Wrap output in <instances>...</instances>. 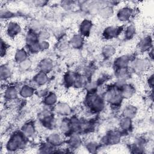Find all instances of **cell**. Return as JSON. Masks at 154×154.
<instances>
[{"label": "cell", "instance_id": "7402d4cb", "mask_svg": "<svg viewBox=\"0 0 154 154\" xmlns=\"http://www.w3.org/2000/svg\"><path fill=\"white\" fill-rule=\"evenodd\" d=\"M69 46L75 49H81L84 45V37L78 34L72 35L69 40Z\"/></svg>", "mask_w": 154, "mask_h": 154}, {"label": "cell", "instance_id": "ba28073f", "mask_svg": "<svg viewBox=\"0 0 154 154\" xmlns=\"http://www.w3.org/2000/svg\"><path fill=\"white\" fill-rule=\"evenodd\" d=\"M134 15V9L130 6L126 5L120 8L116 13L118 20L121 22L129 21Z\"/></svg>", "mask_w": 154, "mask_h": 154}, {"label": "cell", "instance_id": "5b68a950", "mask_svg": "<svg viewBox=\"0 0 154 154\" xmlns=\"http://www.w3.org/2000/svg\"><path fill=\"white\" fill-rule=\"evenodd\" d=\"M123 136L119 130H111L104 135L100 140V144L105 146H114L119 144Z\"/></svg>", "mask_w": 154, "mask_h": 154}, {"label": "cell", "instance_id": "6da1fadb", "mask_svg": "<svg viewBox=\"0 0 154 154\" xmlns=\"http://www.w3.org/2000/svg\"><path fill=\"white\" fill-rule=\"evenodd\" d=\"M84 104L88 112L91 114H97L105 109L106 103L102 94L96 92L86 93Z\"/></svg>", "mask_w": 154, "mask_h": 154}, {"label": "cell", "instance_id": "3957f363", "mask_svg": "<svg viewBox=\"0 0 154 154\" xmlns=\"http://www.w3.org/2000/svg\"><path fill=\"white\" fill-rule=\"evenodd\" d=\"M28 138L24 135L21 131L14 132L5 143V149L10 153L17 152L25 148Z\"/></svg>", "mask_w": 154, "mask_h": 154}, {"label": "cell", "instance_id": "8992f818", "mask_svg": "<svg viewBox=\"0 0 154 154\" xmlns=\"http://www.w3.org/2000/svg\"><path fill=\"white\" fill-rule=\"evenodd\" d=\"M124 28H125L123 26H107L102 31V37L106 40H110L116 38L123 33Z\"/></svg>", "mask_w": 154, "mask_h": 154}, {"label": "cell", "instance_id": "b9f144b4", "mask_svg": "<svg viewBox=\"0 0 154 154\" xmlns=\"http://www.w3.org/2000/svg\"><path fill=\"white\" fill-rule=\"evenodd\" d=\"M33 2L35 5H37L38 7H42V6L45 5L48 2L43 1H34Z\"/></svg>", "mask_w": 154, "mask_h": 154}, {"label": "cell", "instance_id": "d6986e66", "mask_svg": "<svg viewBox=\"0 0 154 154\" xmlns=\"http://www.w3.org/2000/svg\"><path fill=\"white\" fill-rule=\"evenodd\" d=\"M120 90L123 99H129L132 98L135 94L136 89L135 86L128 82L124 84L120 88Z\"/></svg>", "mask_w": 154, "mask_h": 154}, {"label": "cell", "instance_id": "d6a6232c", "mask_svg": "<svg viewBox=\"0 0 154 154\" xmlns=\"http://www.w3.org/2000/svg\"><path fill=\"white\" fill-rule=\"evenodd\" d=\"M137 33V29L134 25L129 24L126 26L123 30V34L124 35V38L126 40H130L132 39Z\"/></svg>", "mask_w": 154, "mask_h": 154}, {"label": "cell", "instance_id": "ab89813d", "mask_svg": "<svg viewBox=\"0 0 154 154\" xmlns=\"http://www.w3.org/2000/svg\"><path fill=\"white\" fill-rule=\"evenodd\" d=\"M148 73L147 74V76L146 78V82L147 85V87L149 88L152 89L153 86V73L152 72H147Z\"/></svg>", "mask_w": 154, "mask_h": 154}, {"label": "cell", "instance_id": "277c9868", "mask_svg": "<svg viewBox=\"0 0 154 154\" xmlns=\"http://www.w3.org/2000/svg\"><path fill=\"white\" fill-rule=\"evenodd\" d=\"M150 60L147 58H134L129 68L131 72L141 74L150 70Z\"/></svg>", "mask_w": 154, "mask_h": 154}, {"label": "cell", "instance_id": "9c48e42d", "mask_svg": "<svg viewBox=\"0 0 154 154\" xmlns=\"http://www.w3.org/2000/svg\"><path fill=\"white\" fill-rule=\"evenodd\" d=\"M134 58L129 54H123L116 57L113 61L115 69L129 68L130 63Z\"/></svg>", "mask_w": 154, "mask_h": 154}, {"label": "cell", "instance_id": "9a60e30c", "mask_svg": "<svg viewBox=\"0 0 154 154\" xmlns=\"http://www.w3.org/2000/svg\"><path fill=\"white\" fill-rule=\"evenodd\" d=\"M93 24L91 20L87 19H83L79 25V34L84 37H88L93 29Z\"/></svg>", "mask_w": 154, "mask_h": 154}, {"label": "cell", "instance_id": "60d3db41", "mask_svg": "<svg viewBox=\"0 0 154 154\" xmlns=\"http://www.w3.org/2000/svg\"><path fill=\"white\" fill-rule=\"evenodd\" d=\"M40 44V51H45L49 49L50 48V43L48 40H43V41H39Z\"/></svg>", "mask_w": 154, "mask_h": 154}, {"label": "cell", "instance_id": "4dcf8cb0", "mask_svg": "<svg viewBox=\"0 0 154 154\" xmlns=\"http://www.w3.org/2000/svg\"><path fill=\"white\" fill-rule=\"evenodd\" d=\"M88 81V79L87 78V77L79 73H77L75 81L73 82V87L75 89H82L84 88L87 82Z\"/></svg>", "mask_w": 154, "mask_h": 154}, {"label": "cell", "instance_id": "2e32d148", "mask_svg": "<svg viewBox=\"0 0 154 154\" xmlns=\"http://www.w3.org/2000/svg\"><path fill=\"white\" fill-rule=\"evenodd\" d=\"M36 89L33 85L23 84L19 88V96L23 99L32 97L36 93Z\"/></svg>", "mask_w": 154, "mask_h": 154}, {"label": "cell", "instance_id": "d590c367", "mask_svg": "<svg viewBox=\"0 0 154 154\" xmlns=\"http://www.w3.org/2000/svg\"><path fill=\"white\" fill-rule=\"evenodd\" d=\"M32 66V61L29 58L18 64L19 69L22 72L29 70Z\"/></svg>", "mask_w": 154, "mask_h": 154}, {"label": "cell", "instance_id": "44dd1931", "mask_svg": "<svg viewBox=\"0 0 154 154\" xmlns=\"http://www.w3.org/2000/svg\"><path fill=\"white\" fill-rule=\"evenodd\" d=\"M48 75V74L39 71L35 73L32 78L34 86L41 87L46 85L49 81V76Z\"/></svg>", "mask_w": 154, "mask_h": 154}, {"label": "cell", "instance_id": "7c38bea8", "mask_svg": "<svg viewBox=\"0 0 154 154\" xmlns=\"http://www.w3.org/2000/svg\"><path fill=\"white\" fill-rule=\"evenodd\" d=\"M20 131L28 140L32 138L37 134L36 125L34 121L29 120L22 125Z\"/></svg>", "mask_w": 154, "mask_h": 154}, {"label": "cell", "instance_id": "cb8c5ba5", "mask_svg": "<svg viewBox=\"0 0 154 154\" xmlns=\"http://www.w3.org/2000/svg\"><path fill=\"white\" fill-rule=\"evenodd\" d=\"M137 108L132 104L129 103L126 105L122 110V116L123 117H126L131 119H133L137 113Z\"/></svg>", "mask_w": 154, "mask_h": 154}, {"label": "cell", "instance_id": "7a4b0ae2", "mask_svg": "<svg viewBox=\"0 0 154 154\" xmlns=\"http://www.w3.org/2000/svg\"><path fill=\"white\" fill-rule=\"evenodd\" d=\"M103 97L106 103L115 109L121 106L123 100L120 88L114 84L108 85L104 88Z\"/></svg>", "mask_w": 154, "mask_h": 154}, {"label": "cell", "instance_id": "74e56055", "mask_svg": "<svg viewBox=\"0 0 154 154\" xmlns=\"http://www.w3.org/2000/svg\"><path fill=\"white\" fill-rule=\"evenodd\" d=\"M38 37L39 41L48 40L51 37V34L47 29L43 28L38 33Z\"/></svg>", "mask_w": 154, "mask_h": 154}, {"label": "cell", "instance_id": "30bf717a", "mask_svg": "<svg viewBox=\"0 0 154 154\" xmlns=\"http://www.w3.org/2000/svg\"><path fill=\"white\" fill-rule=\"evenodd\" d=\"M55 114L63 117H67L72 113V107L66 102H58L53 108Z\"/></svg>", "mask_w": 154, "mask_h": 154}, {"label": "cell", "instance_id": "52a82bcc", "mask_svg": "<svg viewBox=\"0 0 154 154\" xmlns=\"http://www.w3.org/2000/svg\"><path fill=\"white\" fill-rule=\"evenodd\" d=\"M22 28L21 25L14 20H10L6 24L5 27V32L6 35L11 38H16L22 32Z\"/></svg>", "mask_w": 154, "mask_h": 154}, {"label": "cell", "instance_id": "8fae6325", "mask_svg": "<svg viewBox=\"0 0 154 154\" xmlns=\"http://www.w3.org/2000/svg\"><path fill=\"white\" fill-rule=\"evenodd\" d=\"M67 140L66 141L67 147L70 150H76L81 147L82 144V135L73 132L70 134L67 137Z\"/></svg>", "mask_w": 154, "mask_h": 154}, {"label": "cell", "instance_id": "5bb4252c", "mask_svg": "<svg viewBox=\"0 0 154 154\" xmlns=\"http://www.w3.org/2000/svg\"><path fill=\"white\" fill-rule=\"evenodd\" d=\"M3 96L7 101H14L19 96V88L13 85H10L4 88Z\"/></svg>", "mask_w": 154, "mask_h": 154}, {"label": "cell", "instance_id": "1f68e13d", "mask_svg": "<svg viewBox=\"0 0 154 154\" xmlns=\"http://www.w3.org/2000/svg\"><path fill=\"white\" fill-rule=\"evenodd\" d=\"M24 40H25V43L26 46H29L39 41L38 34L29 29H28V31L25 34Z\"/></svg>", "mask_w": 154, "mask_h": 154}, {"label": "cell", "instance_id": "f546056e", "mask_svg": "<svg viewBox=\"0 0 154 154\" xmlns=\"http://www.w3.org/2000/svg\"><path fill=\"white\" fill-rule=\"evenodd\" d=\"M114 8L113 7L108 4L101 7L99 10L98 14L100 18L103 19H108L110 18L114 14Z\"/></svg>", "mask_w": 154, "mask_h": 154}, {"label": "cell", "instance_id": "d4e9b609", "mask_svg": "<svg viewBox=\"0 0 154 154\" xmlns=\"http://www.w3.org/2000/svg\"><path fill=\"white\" fill-rule=\"evenodd\" d=\"M132 72L130 70L129 68H124L116 69L115 70V76L116 79L121 80L125 82H127L131 77Z\"/></svg>", "mask_w": 154, "mask_h": 154}, {"label": "cell", "instance_id": "8d00e7d4", "mask_svg": "<svg viewBox=\"0 0 154 154\" xmlns=\"http://www.w3.org/2000/svg\"><path fill=\"white\" fill-rule=\"evenodd\" d=\"M0 15H1V19L2 20H9L12 19L14 16V13L10 10L8 8H1V12H0Z\"/></svg>", "mask_w": 154, "mask_h": 154}, {"label": "cell", "instance_id": "ffe728a7", "mask_svg": "<svg viewBox=\"0 0 154 154\" xmlns=\"http://www.w3.org/2000/svg\"><path fill=\"white\" fill-rule=\"evenodd\" d=\"M132 119L122 117L119 122L118 128V129L122 132V134L123 135L125 134H128L132 131Z\"/></svg>", "mask_w": 154, "mask_h": 154}, {"label": "cell", "instance_id": "484cf974", "mask_svg": "<svg viewBox=\"0 0 154 154\" xmlns=\"http://www.w3.org/2000/svg\"><path fill=\"white\" fill-rule=\"evenodd\" d=\"M13 75L11 67L7 64H1L0 68V77L1 81H7L10 79Z\"/></svg>", "mask_w": 154, "mask_h": 154}, {"label": "cell", "instance_id": "83f0119b", "mask_svg": "<svg viewBox=\"0 0 154 154\" xmlns=\"http://www.w3.org/2000/svg\"><path fill=\"white\" fill-rule=\"evenodd\" d=\"M29 53L26 48H22L17 49L14 55V61L19 64L21 62L28 58Z\"/></svg>", "mask_w": 154, "mask_h": 154}, {"label": "cell", "instance_id": "e0dca14e", "mask_svg": "<svg viewBox=\"0 0 154 154\" xmlns=\"http://www.w3.org/2000/svg\"><path fill=\"white\" fill-rule=\"evenodd\" d=\"M53 69L54 61L51 58L49 57H45L38 62V69L39 72L48 74L52 72Z\"/></svg>", "mask_w": 154, "mask_h": 154}, {"label": "cell", "instance_id": "4fadbf2b", "mask_svg": "<svg viewBox=\"0 0 154 154\" xmlns=\"http://www.w3.org/2000/svg\"><path fill=\"white\" fill-rule=\"evenodd\" d=\"M45 141L55 148L61 146L64 143L63 135L58 132H52L46 137Z\"/></svg>", "mask_w": 154, "mask_h": 154}, {"label": "cell", "instance_id": "603a6c76", "mask_svg": "<svg viewBox=\"0 0 154 154\" xmlns=\"http://www.w3.org/2000/svg\"><path fill=\"white\" fill-rule=\"evenodd\" d=\"M44 106L53 108L58 103V96L55 92L49 91L42 100Z\"/></svg>", "mask_w": 154, "mask_h": 154}, {"label": "cell", "instance_id": "ac0fdd59", "mask_svg": "<svg viewBox=\"0 0 154 154\" xmlns=\"http://www.w3.org/2000/svg\"><path fill=\"white\" fill-rule=\"evenodd\" d=\"M152 37L150 35H146L142 37L138 43V49L141 52H146L153 48Z\"/></svg>", "mask_w": 154, "mask_h": 154}, {"label": "cell", "instance_id": "4316f807", "mask_svg": "<svg viewBox=\"0 0 154 154\" xmlns=\"http://www.w3.org/2000/svg\"><path fill=\"white\" fill-rule=\"evenodd\" d=\"M116 52V48L112 45L106 44L102 48L101 55L105 60H108L115 55Z\"/></svg>", "mask_w": 154, "mask_h": 154}, {"label": "cell", "instance_id": "836d02e7", "mask_svg": "<svg viewBox=\"0 0 154 154\" xmlns=\"http://www.w3.org/2000/svg\"><path fill=\"white\" fill-rule=\"evenodd\" d=\"M55 148L46 141L42 143H41L38 149V153H54L55 151Z\"/></svg>", "mask_w": 154, "mask_h": 154}, {"label": "cell", "instance_id": "f1b7e54d", "mask_svg": "<svg viewBox=\"0 0 154 154\" xmlns=\"http://www.w3.org/2000/svg\"><path fill=\"white\" fill-rule=\"evenodd\" d=\"M76 74L77 72H75L72 70H69L64 74L63 78V82L65 87L68 88L73 87Z\"/></svg>", "mask_w": 154, "mask_h": 154}, {"label": "cell", "instance_id": "f35d334b", "mask_svg": "<svg viewBox=\"0 0 154 154\" xmlns=\"http://www.w3.org/2000/svg\"><path fill=\"white\" fill-rule=\"evenodd\" d=\"M8 49H9L8 45L2 38L1 40V58L5 57V55L8 54Z\"/></svg>", "mask_w": 154, "mask_h": 154}, {"label": "cell", "instance_id": "e575fe53", "mask_svg": "<svg viewBox=\"0 0 154 154\" xmlns=\"http://www.w3.org/2000/svg\"><path fill=\"white\" fill-rule=\"evenodd\" d=\"M102 144L96 141L91 140L88 141L85 144V149L90 153H96L97 152L98 150L100 149Z\"/></svg>", "mask_w": 154, "mask_h": 154}]
</instances>
